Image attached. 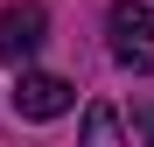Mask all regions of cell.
<instances>
[{"label":"cell","instance_id":"6da1fadb","mask_svg":"<svg viewBox=\"0 0 154 147\" xmlns=\"http://www.w3.org/2000/svg\"><path fill=\"white\" fill-rule=\"evenodd\" d=\"M105 42H112V56H119L126 70L154 77V7H140V0H119V7L105 14Z\"/></svg>","mask_w":154,"mask_h":147},{"label":"cell","instance_id":"7a4b0ae2","mask_svg":"<svg viewBox=\"0 0 154 147\" xmlns=\"http://www.w3.org/2000/svg\"><path fill=\"white\" fill-rule=\"evenodd\" d=\"M49 35V14H42V0H14V7H0V63H28L35 49Z\"/></svg>","mask_w":154,"mask_h":147},{"label":"cell","instance_id":"3957f363","mask_svg":"<svg viewBox=\"0 0 154 147\" xmlns=\"http://www.w3.org/2000/svg\"><path fill=\"white\" fill-rule=\"evenodd\" d=\"M70 105H77L70 77H49V70H21V84H14V112H21V119H63Z\"/></svg>","mask_w":154,"mask_h":147},{"label":"cell","instance_id":"277c9868","mask_svg":"<svg viewBox=\"0 0 154 147\" xmlns=\"http://www.w3.org/2000/svg\"><path fill=\"white\" fill-rule=\"evenodd\" d=\"M84 140H119V119H112V112H105V105H98V112H91V119H84Z\"/></svg>","mask_w":154,"mask_h":147}]
</instances>
